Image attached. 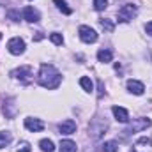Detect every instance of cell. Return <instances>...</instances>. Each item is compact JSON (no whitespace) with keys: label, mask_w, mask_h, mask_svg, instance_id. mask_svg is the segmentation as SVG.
<instances>
[{"label":"cell","mask_w":152,"mask_h":152,"mask_svg":"<svg viewBox=\"0 0 152 152\" xmlns=\"http://www.w3.org/2000/svg\"><path fill=\"white\" fill-rule=\"evenodd\" d=\"M101 151H103V152H117V151H118V143L113 142V140L104 142V143L101 145Z\"/></svg>","instance_id":"obj_14"},{"label":"cell","mask_w":152,"mask_h":152,"mask_svg":"<svg viewBox=\"0 0 152 152\" xmlns=\"http://www.w3.org/2000/svg\"><path fill=\"white\" fill-rule=\"evenodd\" d=\"M23 18L28 23H37L39 20H41V14H39L37 9H34V7H25L23 9Z\"/></svg>","instance_id":"obj_7"},{"label":"cell","mask_w":152,"mask_h":152,"mask_svg":"<svg viewBox=\"0 0 152 152\" xmlns=\"http://www.w3.org/2000/svg\"><path fill=\"white\" fill-rule=\"evenodd\" d=\"M18 152H30V145H28L27 142H21V143L18 145Z\"/></svg>","instance_id":"obj_22"},{"label":"cell","mask_w":152,"mask_h":152,"mask_svg":"<svg viewBox=\"0 0 152 152\" xmlns=\"http://www.w3.org/2000/svg\"><path fill=\"white\" fill-rule=\"evenodd\" d=\"M136 12H138V7L134 4H126V5H122L118 9V21L120 23H127V21H131L136 16Z\"/></svg>","instance_id":"obj_2"},{"label":"cell","mask_w":152,"mask_h":152,"mask_svg":"<svg viewBox=\"0 0 152 152\" xmlns=\"http://www.w3.org/2000/svg\"><path fill=\"white\" fill-rule=\"evenodd\" d=\"M145 32H147L149 36H152V21H149V23L145 25Z\"/></svg>","instance_id":"obj_25"},{"label":"cell","mask_w":152,"mask_h":152,"mask_svg":"<svg viewBox=\"0 0 152 152\" xmlns=\"http://www.w3.org/2000/svg\"><path fill=\"white\" fill-rule=\"evenodd\" d=\"M39 147H41L42 152H53L55 151V145H53L51 140H41V142H39Z\"/></svg>","instance_id":"obj_16"},{"label":"cell","mask_w":152,"mask_h":152,"mask_svg":"<svg viewBox=\"0 0 152 152\" xmlns=\"http://www.w3.org/2000/svg\"><path fill=\"white\" fill-rule=\"evenodd\" d=\"M80 85H81L87 92H92V90H94V83H92V80L87 78V76H81V78H80Z\"/></svg>","instance_id":"obj_15"},{"label":"cell","mask_w":152,"mask_h":152,"mask_svg":"<svg viewBox=\"0 0 152 152\" xmlns=\"http://www.w3.org/2000/svg\"><path fill=\"white\" fill-rule=\"evenodd\" d=\"M7 16H9V18H12L14 21H18V20H20V14H18L16 11H9V12H7Z\"/></svg>","instance_id":"obj_24"},{"label":"cell","mask_w":152,"mask_h":152,"mask_svg":"<svg viewBox=\"0 0 152 152\" xmlns=\"http://www.w3.org/2000/svg\"><path fill=\"white\" fill-rule=\"evenodd\" d=\"M112 58H113V53H112V50H108V48H103V50H99V51H97V60H99V62L106 64V62H112Z\"/></svg>","instance_id":"obj_12"},{"label":"cell","mask_w":152,"mask_h":152,"mask_svg":"<svg viewBox=\"0 0 152 152\" xmlns=\"http://www.w3.org/2000/svg\"><path fill=\"white\" fill-rule=\"evenodd\" d=\"M25 127L28 129V131H32V133H37V131H42L44 129V124H42V120H39V118H25Z\"/></svg>","instance_id":"obj_8"},{"label":"cell","mask_w":152,"mask_h":152,"mask_svg":"<svg viewBox=\"0 0 152 152\" xmlns=\"http://www.w3.org/2000/svg\"><path fill=\"white\" fill-rule=\"evenodd\" d=\"M7 50L12 53V55H21L25 51V41L20 37H12L7 42Z\"/></svg>","instance_id":"obj_5"},{"label":"cell","mask_w":152,"mask_h":152,"mask_svg":"<svg viewBox=\"0 0 152 152\" xmlns=\"http://www.w3.org/2000/svg\"><path fill=\"white\" fill-rule=\"evenodd\" d=\"M78 151V147H76L75 142H71V140H62L60 142V152H76Z\"/></svg>","instance_id":"obj_13"},{"label":"cell","mask_w":152,"mask_h":152,"mask_svg":"<svg viewBox=\"0 0 152 152\" xmlns=\"http://www.w3.org/2000/svg\"><path fill=\"white\" fill-rule=\"evenodd\" d=\"M78 32H80V39H81L83 42H96V41H97V34H96V30L90 28V27H87V25L80 27Z\"/></svg>","instance_id":"obj_6"},{"label":"cell","mask_w":152,"mask_h":152,"mask_svg":"<svg viewBox=\"0 0 152 152\" xmlns=\"http://www.w3.org/2000/svg\"><path fill=\"white\" fill-rule=\"evenodd\" d=\"M62 81L60 73L51 66V64H42L41 71H39V83L44 88H57Z\"/></svg>","instance_id":"obj_1"},{"label":"cell","mask_w":152,"mask_h":152,"mask_svg":"<svg viewBox=\"0 0 152 152\" xmlns=\"http://www.w3.org/2000/svg\"><path fill=\"white\" fill-rule=\"evenodd\" d=\"M4 2H5V0H0V4H4Z\"/></svg>","instance_id":"obj_28"},{"label":"cell","mask_w":152,"mask_h":152,"mask_svg":"<svg viewBox=\"0 0 152 152\" xmlns=\"http://www.w3.org/2000/svg\"><path fill=\"white\" fill-rule=\"evenodd\" d=\"M50 39L55 42V44H62L64 42V37L60 36V34H57V32H53V34H50Z\"/></svg>","instance_id":"obj_21"},{"label":"cell","mask_w":152,"mask_h":152,"mask_svg":"<svg viewBox=\"0 0 152 152\" xmlns=\"http://www.w3.org/2000/svg\"><path fill=\"white\" fill-rule=\"evenodd\" d=\"M36 41H41V39H42V32H36Z\"/></svg>","instance_id":"obj_27"},{"label":"cell","mask_w":152,"mask_h":152,"mask_svg":"<svg viewBox=\"0 0 152 152\" xmlns=\"http://www.w3.org/2000/svg\"><path fill=\"white\" fill-rule=\"evenodd\" d=\"M127 88H129V92H133L134 96H142L143 90H145L143 83H142V81H136V80H129V81H127Z\"/></svg>","instance_id":"obj_11"},{"label":"cell","mask_w":152,"mask_h":152,"mask_svg":"<svg viewBox=\"0 0 152 152\" xmlns=\"http://www.w3.org/2000/svg\"><path fill=\"white\" fill-rule=\"evenodd\" d=\"M108 7V0H94V9L96 11H104Z\"/></svg>","instance_id":"obj_19"},{"label":"cell","mask_w":152,"mask_h":152,"mask_svg":"<svg viewBox=\"0 0 152 152\" xmlns=\"http://www.w3.org/2000/svg\"><path fill=\"white\" fill-rule=\"evenodd\" d=\"M58 131H60V134H73L76 131V122L71 120V118L64 120V122L58 126Z\"/></svg>","instance_id":"obj_9"},{"label":"cell","mask_w":152,"mask_h":152,"mask_svg":"<svg viewBox=\"0 0 152 152\" xmlns=\"http://www.w3.org/2000/svg\"><path fill=\"white\" fill-rule=\"evenodd\" d=\"M131 152H136V151H131Z\"/></svg>","instance_id":"obj_29"},{"label":"cell","mask_w":152,"mask_h":152,"mask_svg":"<svg viewBox=\"0 0 152 152\" xmlns=\"http://www.w3.org/2000/svg\"><path fill=\"white\" fill-rule=\"evenodd\" d=\"M11 76H14V78H18L21 83H30V80H32V67H28V66H23V67H20V69H14Z\"/></svg>","instance_id":"obj_4"},{"label":"cell","mask_w":152,"mask_h":152,"mask_svg":"<svg viewBox=\"0 0 152 152\" xmlns=\"http://www.w3.org/2000/svg\"><path fill=\"white\" fill-rule=\"evenodd\" d=\"M136 145H147V147H151L152 142H151V138H140V140L136 142Z\"/></svg>","instance_id":"obj_23"},{"label":"cell","mask_w":152,"mask_h":152,"mask_svg":"<svg viewBox=\"0 0 152 152\" xmlns=\"http://www.w3.org/2000/svg\"><path fill=\"white\" fill-rule=\"evenodd\" d=\"M151 124H152V122L149 120V118H134V120H133V124L124 131V138H127L129 134H134V133H138V131L147 129Z\"/></svg>","instance_id":"obj_3"},{"label":"cell","mask_w":152,"mask_h":152,"mask_svg":"<svg viewBox=\"0 0 152 152\" xmlns=\"http://www.w3.org/2000/svg\"><path fill=\"white\" fill-rule=\"evenodd\" d=\"M112 112H113L115 118H117L118 122H122V124L129 122V113H127V110H126V108H122V106H113V108H112Z\"/></svg>","instance_id":"obj_10"},{"label":"cell","mask_w":152,"mask_h":152,"mask_svg":"<svg viewBox=\"0 0 152 152\" xmlns=\"http://www.w3.org/2000/svg\"><path fill=\"white\" fill-rule=\"evenodd\" d=\"M104 92H103V81H99V97H103Z\"/></svg>","instance_id":"obj_26"},{"label":"cell","mask_w":152,"mask_h":152,"mask_svg":"<svg viewBox=\"0 0 152 152\" xmlns=\"http://www.w3.org/2000/svg\"><path fill=\"white\" fill-rule=\"evenodd\" d=\"M99 25H101L106 32H113L115 30V23L110 21V20H99Z\"/></svg>","instance_id":"obj_18"},{"label":"cell","mask_w":152,"mask_h":152,"mask_svg":"<svg viewBox=\"0 0 152 152\" xmlns=\"http://www.w3.org/2000/svg\"><path fill=\"white\" fill-rule=\"evenodd\" d=\"M9 142H11V134H9V133H2V131H0V149H2V147H5Z\"/></svg>","instance_id":"obj_20"},{"label":"cell","mask_w":152,"mask_h":152,"mask_svg":"<svg viewBox=\"0 0 152 152\" xmlns=\"http://www.w3.org/2000/svg\"><path fill=\"white\" fill-rule=\"evenodd\" d=\"M53 2H55V5H57L64 14H71V12H73V9H71V7H67L66 0H53Z\"/></svg>","instance_id":"obj_17"}]
</instances>
